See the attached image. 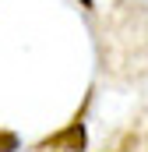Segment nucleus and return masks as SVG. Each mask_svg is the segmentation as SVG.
Segmentation results:
<instances>
[{
    "label": "nucleus",
    "mask_w": 148,
    "mask_h": 152,
    "mask_svg": "<svg viewBox=\"0 0 148 152\" xmlns=\"http://www.w3.org/2000/svg\"><path fill=\"white\" fill-rule=\"evenodd\" d=\"M81 4H85V7H92V0H81Z\"/></svg>",
    "instance_id": "2"
},
{
    "label": "nucleus",
    "mask_w": 148,
    "mask_h": 152,
    "mask_svg": "<svg viewBox=\"0 0 148 152\" xmlns=\"http://www.w3.org/2000/svg\"><path fill=\"white\" fill-rule=\"evenodd\" d=\"M39 149L42 152H85V127L74 124V127H67V131H60L57 138L42 142Z\"/></svg>",
    "instance_id": "1"
}]
</instances>
